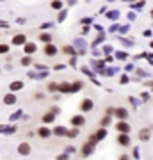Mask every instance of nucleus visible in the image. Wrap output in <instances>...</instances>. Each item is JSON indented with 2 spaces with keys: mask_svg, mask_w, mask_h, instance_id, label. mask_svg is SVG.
Masks as SVG:
<instances>
[{
  "mask_svg": "<svg viewBox=\"0 0 153 160\" xmlns=\"http://www.w3.org/2000/svg\"><path fill=\"white\" fill-rule=\"evenodd\" d=\"M116 130L121 132V133H128V132H130V125L126 123V121H119V123L116 125Z\"/></svg>",
  "mask_w": 153,
  "mask_h": 160,
  "instance_id": "obj_2",
  "label": "nucleus"
},
{
  "mask_svg": "<svg viewBox=\"0 0 153 160\" xmlns=\"http://www.w3.org/2000/svg\"><path fill=\"white\" fill-rule=\"evenodd\" d=\"M84 148H85V150H82V153H84V155H87V153H91V151H93V142H87V144L84 146Z\"/></svg>",
  "mask_w": 153,
  "mask_h": 160,
  "instance_id": "obj_20",
  "label": "nucleus"
},
{
  "mask_svg": "<svg viewBox=\"0 0 153 160\" xmlns=\"http://www.w3.org/2000/svg\"><path fill=\"white\" fill-rule=\"evenodd\" d=\"M54 133L61 137V135H66V133H68V130H66V128H62V126H57V128L54 130Z\"/></svg>",
  "mask_w": 153,
  "mask_h": 160,
  "instance_id": "obj_12",
  "label": "nucleus"
},
{
  "mask_svg": "<svg viewBox=\"0 0 153 160\" xmlns=\"http://www.w3.org/2000/svg\"><path fill=\"white\" fill-rule=\"evenodd\" d=\"M150 137H151V133H150V130H141V132H139V139H141V141H150Z\"/></svg>",
  "mask_w": 153,
  "mask_h": 160,
  "instance_id": "obj_7",
  "label": "nucleus"
},
{
  "mask_svg": "<svg viewBox=\"0 0 153 160\" xmlns=\"http://www.w3.org/2000/svg\"><path fill=\"white\" fill-rule=\"evenodd\" d=\"M109 119H110V117H109V116H105V117H103V119H102V125H107V123H109Z\"/></svg>",
  "mask_w": 153,
  "mask_h": 160,
  "instance_id": "obj_27",
  "label": "nucleus"
},
{
  "mask_svg": "<svg viewBox=\"0 0 153 160\" xmlns=\"http://www.w3.org/2000/svg\"><path fill=\"white\" fill-rule=\"evenodd\" d=\"M18 151H20V155H29V153H30V144L22 142V144H20V148H18Z\"/></svg>",
  "mask_w": 153,
  "mask_h": 160,
  "instance_id": "obj_5",
  "label": "nucleus"
},
{
  "mask_svg": "<svg viewBox=\"0 0 153 160\" xmlns=\"http://www.w3.org/2000/svg\"><path fill=\"white\" fill-rule=\"evenodd\" d=\"M4 102L11 105V103H14V102H16V98H14V94H7V96L4 98Z\"/></svg>",
  "mask_w": 153,
  "mask_h": 160,
  "instance_id": "obj_18",
  "label": "nucleus"
},
{
  "mask_svg": "<svg viewBox=\"0 0 153 160\" xmlns=\"http://www.w3.org/2000/svg\"><path fill=\"white\" fill-rule=\"evenodd\" d=\"M39 137H43V139H46V137H50V130L48 128H39Z\"/></svg>",
  "mask_w": 153,
  "mask_h": 160,
  "instance_id": "obj_13",
  "label": "nucleus"
},
{
  "mask_svg": "<svg viewBox=\"0 0 153 160\" xmlns=\"http://www.w3.org/2000/svg\"><path fill=\"white\" fill-rule=\"evenodd\" d=\"M105 133H107V132H105L103 128H102V130H98L95 135L91 137V142H96V141H100V139H103V137H105Z\"/></svg>",
  "mask_w": 153,
  "mask_h": 160,
  "instance_id": "obj_6",
  "label": "nucleus"
},
{
  "mask_svg": "<svg viewBox=\"0 0 153 160\" xmlns=\"http://www.w3.org/2000/svg\"><path fill=\"white\" fill-rule=\"evenodd\" d=\"M52 7H54V9H61V7H62V4L59 2V0H54V2H52Z\"/></svg>",
  "mask_w": 153,
  "mask_h": 160,
  "instance_id": "obj_22",
  "label": "nucleus"
},
{
  "mask_svg": "<svg viewBox=\"0 0 153 160\" xmlns=\"http://www.w3.org/2000/svg\"><path fill=\"white\" fill-rule=\"evenodd\" d=\"M54 112H48V114H45L43 116V123H52V121H54Z\"/></svg>",
  "mask_w": 153,
  "mask_h": 160,
  "instance_id": "obj_11",
  "label": "nucleus"
},
{
  "mask_svg": "<svg viewBox=\"0 0 153 160\" xmlns=\"http://www.w3.org/2000/svg\"><path fill=\"white\" fill-rule=\"evenodd\" d=\"M66 135H68V137H77L78 135V126H75V128H73V130H68V133H66Z\"/></svg>",
  "mask_w": 153,
  "mask_h": 160,
  "instance_id": "obj_16",
  "label": "nucleus"
},
{
  "mask_svg": "<svg viewBox=\"0 0 153 160\" xmlns=\"http://www.w3.org/2000/svg\"><path fill=\"white\" fill-rule=\"evenodd\" d=\"M45 53H46V55H55V53H57V48H55L54 45H46V46H45Z\"/></svg>",
  "mask_w": 153,
  "mask_h": 160,
  "instance_id": "obj_8",
  "label": "nucleus"
},
{
  "mask_svg": "<svg viewBox=\"0 0 153 160\" xmlns=\"http://www.w3.org/2000/svg\"><path fill=\"white\" fill-rule=\"evenodd\" d=\"M12 43H14V45H22V43H25V36H16L14 39H12Z\"/></svg>",
  "mask_w": 153,
  "mask_h": 160,
  "instance_id": "obj_19",
  "label": "nucleus"
},
{
  "mask_svg": "<svg viewBox=\"0 0 153 160\" xmlns=\"http://www.w3.org/2000/svg\"><path fill=\"white\" fill-rule=\"evenodd\" d=\"M22 87H23V84H22V82H12L9 89H11V91H18V89H22Z\"/></svg>",
  "mask_w": 153,
  "mask_h": 160,
  "instance_id": "obj_15",
  "label": "nucleus"
},
{
  "mask_svg": "<svg viewBox=\"0 0 153 160\" xmlns=\"http://www.w3.org/2000/svg\"><path fill=\"white\" fill-rule=\"evenodd\" d=\"M25 52H27V53H34L36 52V45L34 43H25Z\"/></svg>",
  "mask_w": 153,
  "mask_h": 160,
  "instance_id": "obj_10",
  "label": "nucleus"
},
{
  "mask_svg": "<svg viewBox=\"0 0 153 160\" xmlns=\"http://www.w3.org/2000/svg\"><path fill=\"white\" fill-rule=\"evenodd\" d=\"M118 142L121 144V146H128V144H130V137H128V133H119Z\"/></svg>",
  "mask_w": 153,
  "mask_h": 160,
  "instance_id": "obj_3",
  "label": "nucleus"
},
{
  "mask_svg": "<svg viewBox=\"0 0 153 160\" xmlns=\"http://www.w3.org/2000/svg\"><path fill=\"white\" fill-rule=\"evenodd\" d=\"M80 87H82V84H80V82H77V84H73V85H71V92H77V91H78V89H80Z\"/></svg>",
  "mask_w": 153,
  "mask_h": 160,
  "instance_id": "obj_21",
  "label": "nucleus"
},
{
  "mask_svg": "<svg viewBox=\"0 0 153 160\" xmlns=\"http://www.w3.org/2000/svg\"><path fill=\"white\" fill-rule=\"evenodd\" d=\"M39 39H41L43 43H50L52 41V36L50 34H39Z\"/></svg>",
  "mask_w": 153,
  "mask_h": 160,
  "instance_id": "obj_17",
  "label": "nucleus"
},
{
  "mask_svg": "<svg viewBox=\"0 0 153 160\" xmlns=\"http://www.w3.org/2000/svg\"><path fill=\"white\" fill-rule=\"evenodd\" d=\"M64 53H75V52H73L71 46H64Z\"/></svg>",
  "mask_w": 153,
  "mask_h": 160,
  "instance_id": "obj_26",
  "label": "nucleus"
},
{
  "mask_svg": "<svg viewBox=\"0 0 153 160\" xmlns=\"http://www.w3.org/2000/svg\"><path fill=\"white\" fill-rule=\"evenodd\" d=\"M48 89H50V91H59V85H57V84H50Z\"/></svg>",
  "mask_w": 153,
  "mask_h": 160,
  "instance_id": "obj_25",
  "label": "nucleus"
},
{
  "mask_svg": "<svg viewBox=\"0 0 153 160\" xmlns=\"http://www.w3.org/2000/svg\"><path fill=\"white\" fill-rule=\"evenodd\" d=\"M85 123V119H84V116H80V114H78V116H73V119H71V125L73 126H82Z\"/></svg>",
  "mask_w": 153,
  "mask_h": 160,
  "instance_id": "obj_4",
  "label": "nucleus"
},
{
  "mask_svg": "<svg viewBox=\"0 0 153 160\" xmlns=\"http://www.w3.org/2000/svg\"><path fill=\"white\" fill-rule=\"evenodd\" d=\"M93 107H95V103H93L91 98H85V100H82V102H80V109H82V112H89V110H93Z\"/></svg>",
  "mask_w": 153,
  "mask_h": 160,
  "instance_id": "obj_1",
  "label": "nucleus"
},
{
  "mask_svg": "<svg viewBox=\"0 0 153 160\" xmlns=\"http://www.w3.org/2000/svg\"><path fill=\"white\" fill-rule=\"evenodd\" d=\"M22 64H23V66H29V64H30V57H23V59H22Z\"/></svg>",
  "mask_w": 153,
  "mask_h": 160,
  "instance_id": "obj_23",
  "label": "nucleus"
},
{
  "mask_svg": "<svg viewBox=\"0 0 153 160\" xmlns=\"http://www.w3.org/2000/svg\"><path fill=\"white\" fill-rule=\"evenodd\" d=\"M59 91H62V92H71V85H70V84H61V85H59Z\"/></svg>",
  "mask_w": 153,
  "mask_h": 160,
  "instance_id": "obj_14",
  "label": "nucleus"
},
{
  "mask_svg": "<svg viewBox=\"0 0 153 160\" xmlns=\"http://www.w3.org/2000/svg\"><path fill=\"white\" fill-rule=\"evenodd\" d=\"M114 114H116V117H118V119H126L128 112H126L125 109H118V110H114Z\"/></svg>",
  "mask_w": 153,
  "mask_h": 160,
  "instance_id": "obj_9",
  "label": "nucleus"
},
{
  "mask_svg": "<svg viewBox=\"0 0 153 160\" xmlns=\"http://www.w3.org/2000/svg\"><path fill=\"white\" fill-rule=\"evenodd\" d=\"M7 50H9V46H7V45H0V53H5Z\"/></svg>",
  "mask_w": 153,
  "mask_h": 160,
  "instance_id": "obj_24",
  "label": "nucleus"
}]
</instances>
